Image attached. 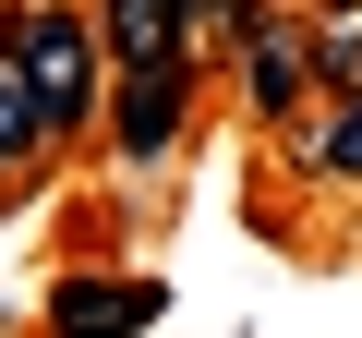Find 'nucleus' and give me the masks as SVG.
<instances>
[{
	"label": "nucleus",
	"mask_w": 362,
	"mask_h": 338,
	"mask_svg": "<svg viewBox=\"0 0 362 338\" xmlns=\"http://www.w3.org/2000/svg\"><path fill=\"white\" fill-rule=\"evenodd\" d=\"M13 49H25V73H37V97H49V133H97L109 121V37H97V0H25L13 13Z\"/></svg>",
	"instance_id": "f257e3e1"
},
{
	"label": "nucleus",
	"mask_w": 362,
	"mask_h": 338,
	"mask_svg": "<svg viewBox=\"0 0 362 338\" xmlns=\"http://www.w3.org/2000/svg\"><path fill=\"white\" fill-rule=\"evenodd\" d=\"M230 73H242L254 133H290L302 109H326V73H314V13H290V0H254V25L230 37Z\"/></svg>",
	"instance_id": "f03ea898"
},
{
	"label": "nucleus",
	"mask_w": 362,
	"mask_h": 338,
	"mask_svg": "<svg viewBox=\"0 0 362 338\" xmlns=\"http://www.w3.org/2000/svg\"><path fill=\"white\" fill-rule=\"evenodd\" d=\"M194 97H206V61H194V49H169V61H121L97 133L121 145V169H157V157H181V133H194Z\"/></svg>",
	"instance_id": "7ed1b4c3"
},
{
	"label": "nucleus",
	"mask_w": 362,
	"mask_h": 338,
	"mask_svg": "<svg viewBox=\"0 0 362 338\" xmlns=\"http://www.w3.org/2000/svg\"><path fill=\"white\" fill-rule=\"evenodd\" d=\"M157 326V278H61L49 290V338H133Z\"/></svg>",
	"instance_id": "20e7f679"
},
{
	"label": "nucleus",
	"mask_w": 362,
	"mask_h": 338,
	"mask_svg": "<svg viewBox=\"0 0 362 338\" xmlns=\"http://www.w3.org/2000/svg\"><path fill=\"white\" fill-rule=\"evenodd\" d=\"M278 145H290L302 182H362V85H350V97H326V109H302Z\"/></svg>",
	"instance_id": "39448f33"
},
{
	"label": "nucleus",
	"mask_w": 362,
	"mask_h": 338,
	"mask_svg": "<svg viewBox=\"0 0 362 338\" xmlns=\"http://www.w3.org/2000/svg\"><path fill=\"white\" fill-rule=\"evenodd\" d=\"M61 133H49V97H37V73H25V49H13V13H0V169H37Z\"/></svg>",
	"instance_id": "423d86ee"
},
{
	"label": "nucleus",
	"mask_w": 362,
	"mask_h": 338,
	"mask_svg": "<svg viewBox=\"0 0 362 338\" xmlns=\"http://www.w3.org/2000/svg\"><path fill=\"white\" fill-rule=\"evenodd\" d=\"M97 37H109V61H169V49H194V13L181 0H97Z\"/></svg>",
	"instance_id": "0eeeda50"
},
{
	"label": "nucleus",
	"mask_w": 362,
	"mask_h": 338,
	"mask_svg": "<svg viewBox=\"0 0 362 338\" xmlns=\"http://www.w3.org/2000/svg\"><path fill=\"white\" fill-rule=\"evenodd\" d=\"M314 73H326V97L362 85V0H314Z\"/></svg>",
	"instance_id": "6e6552de"
},
{
	"label": "nucleus",
	"mask_w": 362,
	"mask_h": 338,
	"mask_svg": "<svg viewBox=\"0 0 362 338\" xmlns=\"http://www.w3.org/2000/svg\"><path fill=\"white\" fill-rule=\"evenodd\" d=\"M181 13H194V49H230L254 25V0H181Z\"/></svg>",
	"instance_id": "1a4fd4ad"
}]
</instances>
